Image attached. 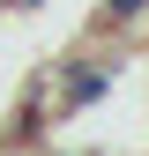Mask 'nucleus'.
Here are the masks:
<instances>
[{"mask_svg": "<svg viewBox=\"0 0 149 156\" xmlns=\"http://www.w3.org/2000/svg\"><path fill=\"white\" fill-rule=\"evenodd\" d=\"M45 8H52V0H8V15H23V23H37Z\"/></svg>", "mask_w": 149, "mask_h": 156, "instance_id": "2", "label": "nucleus"}, {"mask_svg": "<svg viewBox=\"0 0 149 156\" xmlns=\"http://www.w3.org/2000/svg\"><path fill=\"white\" fill-rule=\"evenodd\" d=\"M89 30L119 37V45H142L149 37V0H97V8H89Z\"/></svg>", "mask_w": 149, "mask_h": 156, "instance_id": "1", "label": "nucleus"}, {"mask_svg": "<svg viewBox=\"0 0 149 156\" xmlns=\"http://www.w3.org/2000/svg\"><path fill=\"white\" fill-rule=\"evenodd\" d=\"M45 156H104V149H45Z\"/></svg>", "mask_w": 149, "mask_h": 156, "instance_id": "3", "label": "nucleus"}]
</instances>
